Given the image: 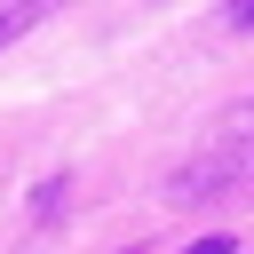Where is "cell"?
Listing matches in <instances>:
<instances>
[{
  "label": "cell",
  "mask_w": 254,
  "mask_h": 254,
  "mask_svg": "<svg viewBox=\"0 0 254 254\" xmlns=\"http://www.w3.org/2000/svg\"><path fill=\"white\" fill-rule=\"evenodd\" d=\"M230 24H238V32H254V0H230Z\"/></svg>",
  "instance_id": "2"
},
{
  "label": "cell",
  "mask_w": 254,
  "mask_h": 254,
  "mask_svg": "<svg viewBox=\"0 0 254 254\" xmlns=\"http://www.w3.org/2000/svg\"><path fill=\"white\" fill-rule=\"evenodd\" d=\"M48 8H56V0H16V8H0V48H16V40L48 16Z\"/></svg>",
  "instance_id": "1"
},
{
  "label": "cell",
  "mask_w": 254,
  "mask_h": 254,
  "mask_svg": "<svg viewBox=\"0 0 254 254\" xmlns=\"http://www.w3.org/2000/svg\"><path fill=\"white\" fill-rule=\"evenodd\" d=\"M190 254H230V238H198V246H190Z\"/></svg>",
  "instance_id": "3"
}]
</instances>
